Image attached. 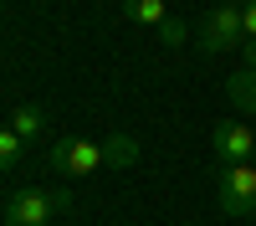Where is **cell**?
<instances>
[{
    "label": "cell",
    "mask_w": 256,
    "mask_h": 226,
    "mask_svg": "<svg viewBox=\"0 0 256 226\" xmlns=\"http://www.w3.org/2000/svg\"><path fill=\"white\" fill-rule=\"evenodd\" d=\"M72 211V190H52V185H26L6 200V226H52L56 216Z\"/></svg>",
    "instance_id": "cell-1"
},
{
    "label": "cell",
    "mask_w": 256,
    "mask_h": 226,
    "mask_svg": "<svg viewBox=\"0 0 256 226\" xmlns=\"http://www.w3.org/2000/svg\"><path fill=\"white\" fill-rule=\"evenodd\" d=\"M216 205L226 216H256V164H220L216 180Z\"/></svg>",
    "instance_id": "cell-2"
},
{
    "label": "cell",
    "mask_w": 256,
    "mask_h": 226,
    "mask_svg": "<svg viewBox=\"0 0 256 226\" xmlns=\"http://www.w3.org/2000/svg\"><path fill=\"white\" fill-rule=\"evenodd\" d=\"M52 170H62V175H72V180H82V175H98L102 164V144L98 139H77V134H62L56 144H52Z\"/></svg>",
    "instance_id": "cell-3"
},
{
    "label": "cell",
    "mask_w": 256,
    "mask_h": 226,
    "mask_svg": "<svg viewBox=\"0 0 256 226\" xmlns=\"http://www.w3.org/2000/svg\"><path fill=\"white\" fill-rule=\"evenodd\" d=\"M200 47L210 57H220V52H236L246 47V26H241V6H216L205 21H200Z\"/></svg>",
    "instance_id": "cell-4"
},
{
    "label": "cell",
    "mask_w": 256,
    "mask_h": 226,
    "mask_svg": "<svg viewBox=\"0 0 256 226\" xmlns=\"http://www.w3.org/2000/svg\"><path fill=\"white\" fill-rule=\"evenodd\" d=\"M210 149H216L220 164H246V159H256V129L241 118H220L210 129Z\"/></svg>",
    "instance_id": "cell-5"
},
{
    "label": "cell",
    "mask_w": 256,
    "mask_h": 226,
    "mask_svg": "<svg viewBox=\"0 0 256 226\" xmlns=\"http://www.w3.org/2000/svg\"><path fill=\"white\" fill-rule=\"evenodd\" d=\"M46 123H52V118H46V108H41V103H20V108L10 113V123H6V129H16L20 139L31 144V139H41V134H46Z\"/></svg>",
    "instance_id": "cell-6"
},
{
    "label": "cell",
    "mask_w": 256,
    "mask_h": 226,
    "mask_svg": "<svg viewBox=\"0 0 256 226\" xmlns=\"http://www.w3.org/2000/svg\"><path fill=\"white\" fill-rule=\"evenodd\" d=\"M226 98L236 103L241 113H256V72H251V67L230 72V77H226Z\"/></svg>",
    "instance_id": "cell-7"
},
{
    "label": "cell",
    "mask_w": 256,
    "mask_h": 226,
    "mask_svg": "<svg viewBox=\"0 0 256 226\" xmlns=\"http://www.w3.org/2000/svg\"><path fill=\"white\" fill-rule=\"evenodd\" d=\"M102 159H108L113 170H128V164L138 159V139L134 134H108L102 139Z\"/></svg>",
    "instance_id": "cell-8"
},
{
    "label": "cell",
    "mask_w": 256,
    "mask_h": 226,
    "mask_svg": "<svg viewBox=\"0 0 256 226\" xmlns=\"http://www.w3.org/2000/svg\"><path fill=\"white\" fill-rule=\"evenodd\" d=\"M123 16L128 21H138V26H164V21H169V6H164V0H123Z\"/></svg>",
    "instance_id": "cell-9"
},
{
    "label": "cell",
    "mask_w": 256,
    "mask_h": 226,
    "mask_svg": "<svg viewBox=\"0 0 256 226\" xmlns=\"http://www.w3.org/2000/svg\"><path fill=\"white\" fill-rule=\"evenodd\" d=\"M20 154H26V139H20L16 129H0V175H16Z\"/></svg>",
    "instance_id": "cell-10"
},
{
    "label": "cell",
    "mask_w": 256,
    "mask_h": 226,
    "mask_svg": "<svg viewBox=\"0 0 256 226\" xmlns=\"http://www.w3.org/2000/svg\"><path fill=\"white\" fill-rule=\"evenodd\" d=\"M159 41H164V47H184V41H190V31H184V21H174V16H169L164 26H159Z\"/></svg>",
    "instance_id": "cell-11"
},
{
    "label": "cell",
    "mask_w": 256,
    "mask_h": 226,
    "mask_svg": "<svg viewBox=\"0 0 256 226\" xmlns=\"http://www.w3.org/2000/svg\"><path fill=\"white\" fill-rule=\"evenodd\" d=\"M241 26H246V41H256V6L241 11Z\"/></svg>",
    "instance_id": "cell-12"
},
{
    "label": "cell",
    "mask_w": 256,
    "mask_h": 226,
    "mask_svg": "<svg viewBox=\"0 0 256 226\" xmlns=\"http://www.w3.org/2000/svg\"><path fill=\"white\" fill-rule=\"evenodd\" d=\"M241 57H246V67L256 72V41H246V47H241Z\"/></svg>",
    "instance_id": "cell-13"
},
{
    "label": "cell",
    "mask_w": 256,
    "mask_h": 226,
    "mask_svg": "<svg viewBox=\"0 0 256 226\" xmlns=\"http://www.w3.org/2000/svg\"><path fill=\"white\" fill-rule=\"evenodd\" d=\"M236 6H241V11H246V6H256V0H236Z\"/></svg>",
    "instance_id": "cell-14"
},
{
    "label": "cell",
    "mask_w": 256,
    "mask_h": 226,
    "mask_svg": "<svg viewBox=\"0 0 256 226\" xmlns=\"http://www.w3.org/2000/svg\"><path fill=\"white\" fill-rule=\"evenodd\" d=\"M0 6H6V0H0Z\"/></svg>",
    "instance_id": "cell-15"
},
{
    "label": "cell",
    "mask_w": 256,
    "mask_h": 226,
    "mask_svg": "<svg viewBox=\"0 0 256 226\" xmlns=\"http://www.w3.org/2000/svg\"><path fill=\"white\" fill-rule=\"evenodd\" d=\"M251 164H256V159H251Z\"/></svg>",
    "instance_id": "cell-16"
}]
</instances>
